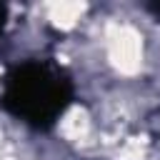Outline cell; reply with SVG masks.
<instances>
[{
  "instance_id": "obj_2",
  "label": "cell",
  "mask_w": 160,
  "mask_h": 160,
  "mask_svg": "<svg viewBox=\"0 0 160 160\" xmlns=\"http://www.w3.org/2000/svg\"><path fill=\"white\" fill-rule=\"evenodd\" d=\"M8 18H10V10H8L5 2H0V40H2L5 30H8Z\"/></svg>"
},
{
  "instance_id": "obj_3",
  "label": "cell",
  "mask_w": 160,
  "mask_h": 160,
  "mask_svg": "<svg viewBox=\"0 0 160 160\" xmlns=\"http://www.w3.org/2000/svg\"><path fill=\"white\" fill-rule=\"evenodd\" d=\"M148 10H152V12L160 18V2H150V5H148Z\"/></svg>"
},
{
  "instance_id": "obj_1",
  "label": "cell",
  "mask_w": 160,
  "mask_h": 160,
  "mask_svg": "<svg viewBox=\"0 0 160 160\" xmlns=\"http://www.w3.org/2000/svg\"><path fill=\"white\" fill-rule=\"evenodd\" d=\"M72 102L75 80L50 58L12 62L0 80V108L35 132H50Z\"/></svg>"
}]
</instances>
